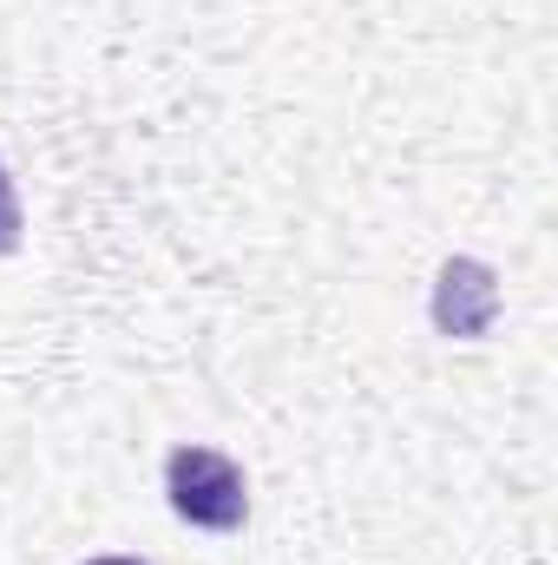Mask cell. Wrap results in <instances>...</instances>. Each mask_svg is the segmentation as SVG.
I'll return each mask as SVG.
<instances>
[{
  "label": "cell",
  "instance_id": "7a4b0ae2",
  "mask_svg": "<svg viewBox=\"0 0 558 565\" xmlns=\"http://www.w3.org/2000/svg\"><path fill=\"white\" fill-rule=\"evenodd\" d=\"M500 316V277L480 257H447L433 277V329L447 342H480Z\"/></svg>",
  "mask_w": 558,
  "mask_h": 565
},
{
  "label": "cell",
  "instance_id": "6da1fadb",
  "mask_svg": "<svg viewBox=\"0 0 558 565\" xmlns=\"http://www.w3.org/2000/svg\"><path fill=\"white\" fill-rule=\"evenodd\" d=\"M164 500L197 533H244V520H250V480H244V467L230 454L191 447V440L164 454Z\"/></svg>",
  "mask_w": 558,
  "mask_h": 565
},
{
  "label": "cell",
  "instance_id": "277c9868",
  "mask_svg": "<svg viewBox=\"0 0 558 565\" xmlns=\"http://www.w3.org/2000/svg\"><path fill=\"white\" fill-rule=\"evenodd\" d=\"M86 565H144V559H132V553H106V559H86Z\"/></svg>",
  "mask_w": 558,
  "mask_h": 565
},
{
  "label": "cell",
  "instance_id": "3957f363",
  "mask_svg": "<svg viewBox=\"0 0 558 565\" xmlns=\"http://www.w3.org/2000/svg\"><path fill=\"white\" fill-rule=\"evenodd\" d=\"M20 237H26V217H20V191H13L7 158H0V257H13V250H20Z\"/></svg>",
  "mask_w": 558,
  "mask_h": 565
}]
</instances>
